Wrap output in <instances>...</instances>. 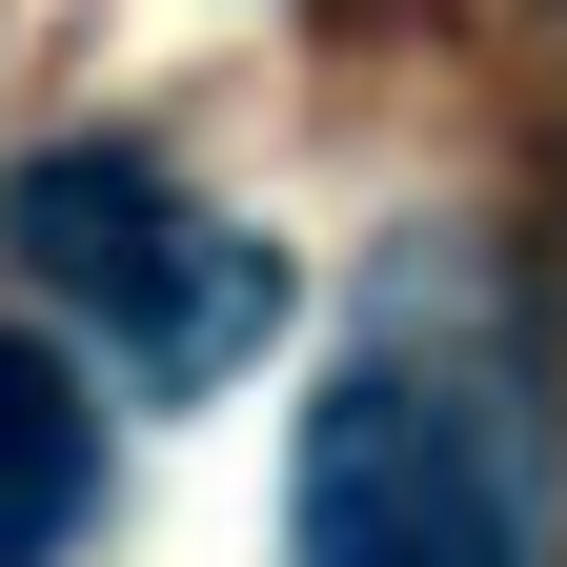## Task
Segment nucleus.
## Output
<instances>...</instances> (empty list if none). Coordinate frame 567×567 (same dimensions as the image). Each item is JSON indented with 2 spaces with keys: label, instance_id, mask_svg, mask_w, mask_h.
<instances>
[{
  "label": "nucleus",
  "instance_id": "nucleus-1",
  "mask_svg": "<svg viewBox=\"0 0 567 567\" xmlns=\"http://www.w3.org/2000/svg\"><path fill=\"white\" fill-rule=\"evenodd\" d=\"M284 547L305 567H547V425L507 365L446 344H365L305 405L284 466Z\"/></svg>",
  "mask_w": 567,
  "mask_h": 567
},
{
  "label": "nucleus",
  "instance_id": "nucleus-2",
  "mask_svg": "<svg viewBox=\"0 0 567 567\" xmlns=\"http://www.w3.org/2000/svg\"><path fill=\"white\" fill-rule=\"evenodd\" d=\"M0 244H21L142 385H224L244 344L284 324V264L224 224V203H183L142 142H41V163L0 183Z\"/></svg>",
  "mask_w": 567,
  "mask_h": 567
},
{
  "label": "nucleus",
  "instance_id": "nucleus-3",
  "mask_svg": "<svg viewBox=\"0 0 567 567\" xmlns=\"http://www.w3.org/2000/svg\"><path fill=\"white\" fill-rule=\"evenodd\" d=\"M82 507H102V405H82L61 344L0 324V567H61V547H82Z\"/></svg>",
  "mask_w": 567,
  "mask_h": 567
}]
</instances>
